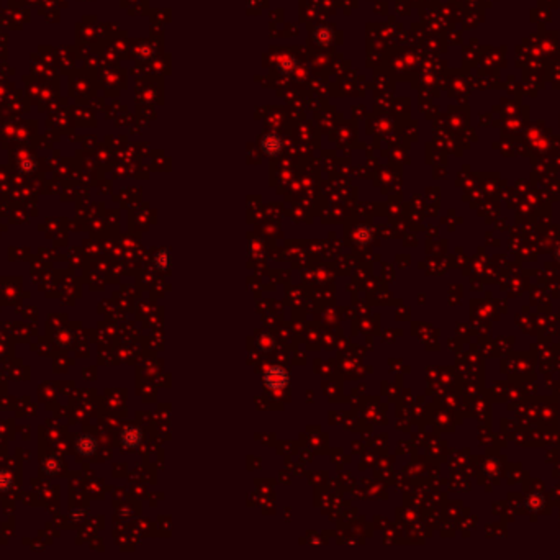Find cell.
<instances>
[{
	"mask_svg": "<svg viewBox=\"0 0 560 560\" xmlns=\"http://www.w3.org/2000/svg\"><path fill=\"white\" fill-rule=\"evenodd\" d=\"M287 382H289V374L278 365L269 367L264 374V383L270 390H282L287 385Z\"/></svg>",
	"mask_w": 560,
	"mask_h": 560,
	"instance_id": "cell-1",
	"label": "cell"
},
{
	"mask_svg": "<svg viewBox=\"0 0 560 560\" xmlns=\"http://www.w3.org/2000/svg\"><path fill=\"white\" fill-rule=\"evenodd\" d=\"M139 441H141V432L138 429H127V432L123 434V442L127 446H138Z\"/></svg>",
	"mask_w": 560,
	"mask_h": 560,
	"instance_id": "cell-3",
	"label": "cell"
},
{
	"mask_svg": "<svg viewBox=\"0 0 560 560\" xmlns=\"http://www.w3.org/2000/svg\"><path fill=\"white\" fill-rule=\"evenodd\" d=\"M156 264H158L159 269H167L169 267V254L166 253V251H161V253H158Z\"/></svg>",
	"mask_w": 560,
	"mask_h": 560,
	"instance_id": "cell-4",
	"label": "cell"
},
{
	"mask_svg": "<svg viewBox=\"0 0 560 560\" xmlns=\"http://www.w3.org/2000/svg\"><path fill=\"white\" fill-rule=\"evenodd\" d=\"M262 149L267 154H277L282 149V141L275 135H269L262 139Z\"/></svg>",
	"mask_w": 560,
	"mask_h": 560,
	"instance_id": "cell-2",
	"label": "cell"
}]
</instances>
